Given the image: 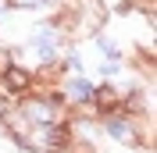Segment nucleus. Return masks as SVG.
Here are the masks:
<instances>
[{"label":"nucleus","mask_w":157,"mask_h":153,"mask_svg":"<svg viewBox=\"0 0 157 153\" xmlns=\"http://www.w3.org/2000/svg\"><path fill=\"white\" fill-rule=\"evenodd\" d=\"M0 78H4L7 93H14V96H32V93H36V78H32V71H25V68H18V64H7Z\"/></svg>","instance_id":"1"}]
</instances>
